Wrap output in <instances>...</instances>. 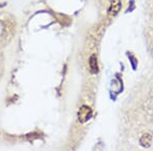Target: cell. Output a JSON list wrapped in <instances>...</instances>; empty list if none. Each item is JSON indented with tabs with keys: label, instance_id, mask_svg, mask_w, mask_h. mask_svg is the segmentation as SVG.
Listing matches in <instances>:
<instances>
[{
	"label": "cell",
	"instance_id": "obj_4",
	"mask_svg": "<svg viewBox=\"0 0 153 151\" xmlns=\"http://www.w3.org/2000/svg\"><path fill=\"white\" fill-rule=\"evenodd\" d=\"M89 66H90V71L92 74H96L98 71V62L95 54H92L89 58Z\"/></svg>",
	"mask_w": 153,
	"mask_h": 151
},
{
	"label": "cell",
	"instance_id": "obj_3",
	"mask_svg": "<svg viewBox=\"0 0 153 151\" xmlns=\"http://www.w3.org/2000/svg\"><path fill=\"white\" fill-rule=\"evenodd\" d=\"M152 143V135L150 133H146L143 134L142 137L140 138V144H141L142 147L144 148H148L150 147Z\"/></svg>",
	"mask_w": 153,
	"mask_h": 151
},
{
	"label": "cell",
	"instance_id": "obj_2",
	"mask_svg": "<svg viewBox=\"0 0 153 151\" xmlns=\"http://www.w3.org/2000/svg\"><path fill=\"white\" fill-rule=\"evenodd\" d=\"M122 8V1L120 0H110V4L108 7V13L110 16H115L120 12Z\"/></svg>",
	"mask_w": 153,
	"mask_h": 151
},
{
	"label": "cell",
	"instance_id": "obj_1",
	"mask_svg": "<svg viewBox=\"0 0 153 151\" xmlns=\"http://www.w3.org/2000/svg\"><path fill=\"white\" fill-rule=\"evenodd\" d=\"M92 116V109L89 107L88 105H83L81 106V108L78 111V120L80 123H86Z\"/></svg>",
	"mask_w": 153,
	"mask_h": 151
}]
</instances>
